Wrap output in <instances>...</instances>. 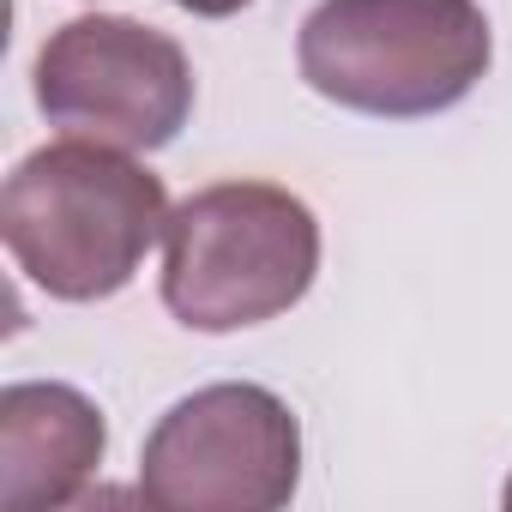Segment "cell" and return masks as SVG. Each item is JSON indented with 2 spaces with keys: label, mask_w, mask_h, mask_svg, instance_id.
<instances>
[{
  "label": "cell",
  "mask_w": 512,
  "mask_h": 512,
  "mask_svg": "<svg viewBox=\"0 0 512 512\" xmlns=\"http://www.w3.org/2000/svg\"><path fill=\"white\" fill-rule=\"evenodd\" d=\"M163 229V181L145 163H133V151L73 133L61 145L31 151L0 193L7 253L55 302H103L127 290Z\"/></svg>",
  "instance_id": "6da1fadb"
},
{
  "label": "cell",
  "mask_w": 512,
  "mask_h": 512,
  "mask_svg": "<svg viewBox=\"0 0 512 512\" xmlns=\"http://www.w3.org/2000/svg\"><path fill=\"white\" fill-rule=\"evenodd\" d=\"M494 37L476 0H320L302 19L308 91L374 121H422L476 91Z\"/></svg>",
  "instance_id": "7a4b0ae2"
},
{
  "label": "cell",
  "mask_w": 512,
  "mask_h": 512,
  "mask_svg": "<svg viewBox=\"0 0 512 512\" xmlns=\"http://www.w3.org/2000/svg\"><path fill=\"white\" fill-rule=\"evenodd\" d=\"M320 272L314 211L272 181H217L169 211L163 308L193 332H241L290 314Z\"/></svg>",
  "instance_id": "3957f363"
},
{
  "label": "cell",
  "mask_w": 512,
  "mask_h": 512,
  "mask_svg": "<svg viewBox=\"0 0 512 512\" xmlns=\"http://www.w3.org/2000/svg\"><path fill=\"white\" fill-rule=\"evenodd\" d=\"M302 482V428L266 386H205L145 440L139 494L163 512H272Z\"/></svg>",
  "instance_id": "277c9868"
},
{
  "label": "cell",
  "mask_w": 512,
  "mask_h": 512,
  "mask_svg": "<svg viewBox=\"0 0 512 512\" xmlns=\"http://www.w3.org/2000/svg\"><path fill=\"white\" fill-rule=\"evenodd\" d=\"M37 109L73 139L157 151L193 115V67L151 25L73 19L37 55Z\"/></svg>",
  "instance_id": "5b68a950"
},
{
  "label": "cell",
  "mask_w": 512,
  "mask_h": 512,
  "mask_svg": "<svg viewBox=\"0 0 512 512\" xmlns=\"http://www.w3.org/2000/svg\"><path fill=\"white\" fill-rule=\"evenodd\" d=\"M103 410L55 380H25L0 392V506L49 512L79 500L85 476L103 464Z\"/></svg>",
  "instance_id": "8992f818"
},
{
  "label": "cell",
  "mask_w": 512,
  "mask_h": 512,
  "mask_svg": "<svg viewBox=\"0 0 512 512\" xmlns=\"http://www.w3.org/2000/svg\"><path fill=\"white\" fill-rule=\"evenodd\" d=\"M175 7H187L193 19H229V13L247 7V0H175Z\"/></svg>",
  "instance_id": "52a82bcc"
},
{
  "label": "cell",
  "mask_w": 512,
  "mask_h": 512,
  "mask_svg": "<svg viewBox=\"0 0 512 512\" xmlns=\"http://www.w3.org/2000/svg\"><path fill=\"white\" fill-rule=\"evenodd\" d=\"M506 506H512V482H506Z\"/></svg>",
  "instance_id": "ba28073f"
}]
</instances>
